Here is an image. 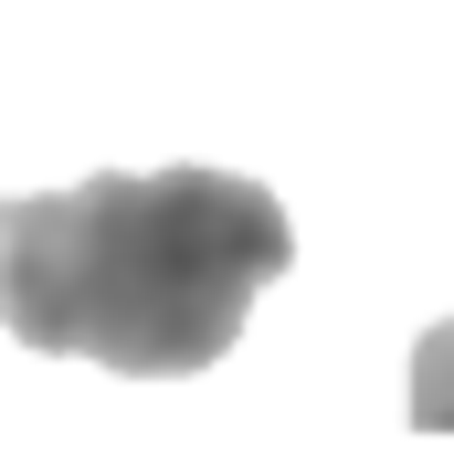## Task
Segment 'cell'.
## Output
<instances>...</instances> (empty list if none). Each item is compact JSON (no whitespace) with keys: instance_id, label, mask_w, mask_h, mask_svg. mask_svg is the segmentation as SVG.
I'll use <instances>...</instances> for the list:
<instances>
[{"instance_id":"obj_1","label":"cell","mask_w":454,"mask_h":454,"mask_svg":"<svg viewBox=\"0 0 454 454\" xmlns=\"http://www.w3.org/2000/svg\"><path fill=\"white\" fill-rule=\"evenodd\" d=\"M296 264V223L243 169H96L0 201V328L116 380L212 370L254 296Z\"/></svg>"},{"instance_id":"obj_2","label":"cell","mask_w":454,"mask_h":454,"mask_svg":"<svg viewBox=\"0 0 454 454\" xmlns=\"http://www.w3.org/2000/svg\"><path fill=\"white\" fill-rule=\"evenodd\" d=\"M402 412H412V434H454V317H434V328H423L412 380H402Z\"/></svg>"}]
</instances>
